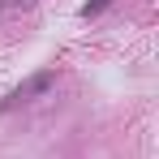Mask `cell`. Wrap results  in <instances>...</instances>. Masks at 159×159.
<instances>
[{
  "instance_id": "obj_1",
  "label": "cell",
  "mask_w": 159,
  "mask_h": 159,
  "mask_svg": "<svg viewBox=\"0 0 159 159\" xmlns=\"http://www.w3.org/2000/svg\"><path fill=\"white\" fill-rule=\"evenodd\" d=\"M52 82H56V73H52V69H43V73H34V78L26 82V86H17V90H13V95H9V99L0 103V112H4V107H13V103H30L34 95H43V90H52Z\"/></svg>"
}]
</instances>
